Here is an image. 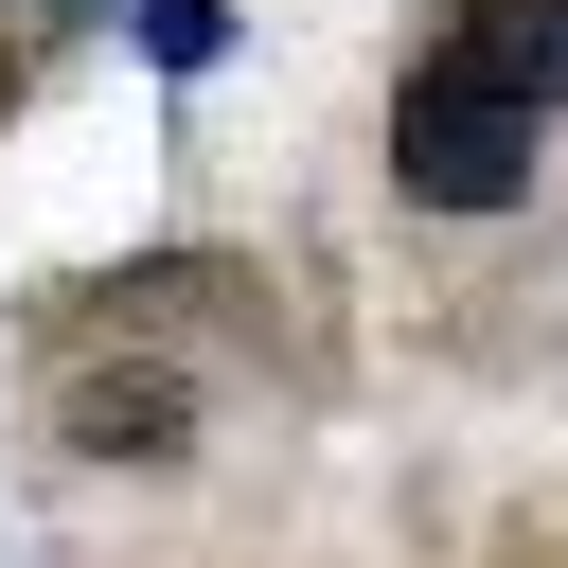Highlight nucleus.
Returning <instances> with one entry per match:
<instances>
[{"mask_svg": "<svg viewBox=\"0 0 568 568\" xmlns=\"http://www.w3.org/2000/svg\"><path fill=\"white\" fill-rule=\"evenodd\" d=\"M550 124H568V0H462L444 53L390 89V178L426 213H515Z\"/></svg>", "mask_w": 568, "mask_h": 568, "instance_id": "nucleus-1", "label": "nucleus"}, {"mask_svg": "<svg viewBox=\"0 0 568 568\" xmlns=\"http://www.w3.org/2000/svg\"><path fill=\"white\" fill-rule=\"evenodd\" d=\"M71 444L89 462H178L195 444V390L178 373H71Z\"/></svg>", "mask_w": 568, "mask_h": 568, "instance_id": "nucleus-2", "label": "nucleus"}, {"mask_svg": "<svg viewBox=\"0 0 568 568\" xmlns=\"http://www.w3.org/2000/svg\"><path fill=\"white\" fill-rule=\"evenodd\" d=\"M142 53H160V71H213V53H231V0H142Z\"/></svg>", "mask_w": 568, "mask_h": 568, "instance_id": "nucleus-3", "label": "nucleus"}]
</instances>
